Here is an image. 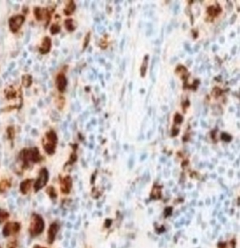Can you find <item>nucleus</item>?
<instances>
[{"instance_id": "1", "label": "nucleus", "mask_w": 240, "mask_h": 248, "mask_svg": "<svg viewBox=\"0 0 240 248\" xmlns=\"http://www.w3.org/2000/svg\"><path fill=\"white\" fill-rule=\"evenodd\" d=\"M44 223L39 215H33L32 217L30 232L33 236H37L44 230Z\"/></svg>"}, {"instance_id": "2", "label": "nucleus", "mask_w": 240, "mask_h": 248, "mask_svg": "<svg viewBox=\"0 0 240 248\" xmlns=\"http://www.w3.org/2000/svg\"><path fill=\"white\" fill-rule=\"evenodd\" d=\"M48 180V172L47 169L43 168L41 170L40 173V176H39L38 179L37 180L36 183L35 184V191H38L39 190L42 188L46 185L47 181Z\"/></svg>"}, {"instance_id": "3", "label": "nucleus", "mask_w": 240, "mask_h": 248, "mask_svg": "<svg viewBox=\"0 0 240 248\" xmlns=\"http://www.w3.org/2000/svg\"><path fill=\"white\" fill-rule=\"evenodd\" d=\"M20 226L18 223H8L5 225L3 230V234L4 236H9L11 234L16 233L19 230Z\"/></svg>"}, {"instance_id": "4", "label": "nucleus", "mask_w": 240, "mask_h": 248, "mask_svg": "<svg viewBox=\"0 0 240 248\" xmlns=\"http://www.w3.org/2000/svg\"><path fill=\"white\" fill-rule=\"evenodd\" d=\"M24 18L21 16L13 17L10 19V27L13 31H16L23 23Z\"/></svg>"}, {"instance_id": "5", "label": "nucleus", "mask_w": 240, "mask_h": 248, "mask_svg": "<svg viewBox=\"0 0 240 248\" xmlns=\"http://www.w3.org/2000/svg\"><path fill=\"white\" fill-rule=\"evenodd\" d=\"M58 230H59V225L57 223H53V224L51 225L48 233V240L49 243H52L54 241L56 235H57V233L58 232Z\"/></svg>"}, {"instance_id": "6", "label": "nucleus", "mask_w": 240, "mask_h": 248, "mask_svg": "<svg viewBox=\"0 0 240 248\" xmlns=\"http://www.w3.org/2000/svg\"><path fill=\"white\" fill-rule=\"evenodd\" d=\"M71 182H72L71 178L70 177H68V176L63 179L62 185H61V190H62L63 193H68L71 187Z\"/></svg>"}, {"instance_id": "7", "label": "nucleus", "mask_w": 240, "mask_h": 248, "mask_svg": "<svg viewBox=\"0 0 240 248\" xmlns=\"http://www.w3.org/2000/svg\"><path fill=\"white\" fill-rule=\"evenodd\" d=\"M57 82L58 84V88H59L60 91H63L65 87V85H66V80H65V77L62 76V75H59L58 76Z\"/></svg>"}, {"instance_id": "8", "label": "nucleus", "mask_w": 240, "mask_h": 248, "mask_svg": "<svg viewBox=\"0 0 240 248\" xmlns=\"http://www.w3.org/2000/svg\"><path fill=\"white\" fill-rule=\"evenodd\" d=\"M31 180H25V181L23 182V183H21V185H20V190H21L22 193H23V194H26L27 192L29 190L31 184Z\"/></svg>"}, {"instance_id": "9", "label": "nucleus", "mask_w": 240, "mask_h": 248, "mask_svg": "<svg viewBox=\"0 0 240 248\" xmlns=\"http://www.w3.org/2000/svg\"><path fill=\"white\" fill-rule=\"evenodd\" d=\"M50 48V39L48 37L44 39V42L42 44V47L41 48V50H44V52H47Z\"/></svg>"}, {"instance_id": "10", "label": "nucleus", "mask_w": 240, "mask_h": 248, "mask_svg": "<svg viewBox=\"0 0 240 248\" xmlns=\"http://www.w3.org/2000/svg\"><path fill=\"white\" fill-rule=\"evenodd\" d=\"M9 217V214L4 210L0 209V223L3 222Z\"/></svg>"}, {"instance_id": "11", "label": "nucleus", "mask_w": 240, "mask_h": 248, "mask_svg": "<svg viewBox=\"0 0 240 248\" xmlns=\"http://www.w3.org/2000/svg\"><path fill=\"white\" fill-rule=\"evenodd\" d=\"M236 16H237V15H236V14H234L233 16H232L231 19H230V23H231V24L233 23L234 21V20H235V19H236Z\"/></svg>"}, {"instance_id": "12", "label": "nucleus", "mask_w": 240, "mask_h": 248, "mask_svg": "<svg viewBox=\"0 0 240 248\" xmlns=\"http://www.w3.org/2000/svg\"><path fill=\"white\" fill-rule=\"evenodd\" d=\"M124 43H125V39H123L121 42V44H120V48H121V50H123V46H124Z\"/></svg>"}, {"instance_id": "13", "label": "nucleus", "mask_w": 240, "mask_h": 248, "mask_svg": "<svg viewBox=\"0 0 240 248\" xmlns=\"http://www.w3.org/2000/svg\"><path fill=\"white\" fill-rule=\"evenodd\" d=\"M170 83H171V87L172 89H174L175 88V81H174V80H172L171 82H170Z\"/></svg>"}, {"instance_id": "14", "label": "nucleus", "mask_w": 240, "mask_h": 248, "mask_svg": "<svg viewBox=\"0 0 240 248\" xmlns=\"http://www.w3.org/2000/svg\"><path fill=\"white\" fill-rule=\"evenodd\" d=\"M170 31H171V26L169 25L168 27V29H167V32L169 33H170Z\"/></svg>"}, {"instance_id": "15", "label": "nucleus", "mask_w": 240, "mask_h": 248, "mask_svg": "<svg viewBox=\"0 0 240 248\" xmlns=\"http://www.w3.org/2000/svg\"><path fill=\"white\" fill-rule=\"evenodd\" d=\"M125 59L123 60V70L124 71L125 70Z\"/></svg>"}, {"instance_id": "16", "label": "nucleus", "mask_w": 240, "mask_h": 248, "mask_svg": "<svg viewBox=\"0 0 240 248\" xmlns=\"http://www.w3.org/2000/svg\"><path fill=\"white\" fill-rule=\"evenodd\" d=\"M116 26H117L118 27V29H120V28H121V24L119 23H116Z\"/></svg>"}, {"instance_id": "17", "label": "nucleus", "mask_w": 240, "mask_h": 248, "mask_svg": "<svg viewBox=\"0 0 240 248\" xmlns=\"http://www.w3.org/2000/svg\"><path fill=\"white\" fill-rule=\"evenodd\" d=\"M129 87H130V90H132V82H130V85H129Z\"/></svg>"}, {"instance_id": "18", "label": "nucleus", "mask_w": 240, "mask_h": 248, "mask_svg": "<svg viewBox=\"0 0 240 248\" xmlns=\"http://www.w3.org/2000/svg\"><path fill=\"white\" fill-rule=\"evenodd\" d=\"M35 248H44V247H36Z\"/></svg>"}]
</instances>
